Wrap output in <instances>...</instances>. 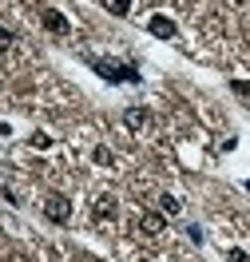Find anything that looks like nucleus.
Listing matches in <instances>:
<instances>
[{
  "label": "nucleus",
  "mask_w": 250,
  "mask_h": 262,
  "mask_svg": "<svg viewBox=\"0 0 250 262\" xmlns=\"http://www.w3.org/2000/svg\"><path fill=\"white\" fill-rule=\"evenodd\" d=\"M92 68H96V76H103V80H111V83H139V72H135L131 64H111V60H92Z\"/></svg>",
  "instance_id": "obj_1"
},
{
  "label": "nucleus",
  "mask_w": 250,
  "mask_h": 262,
  "mask_svg": "<svg viewBox=\"0 0 250 262\" xmlns=\"http://www.w3.org/2000/svg\"><path fill=\"white\" fill-rule=\"evenodd\" d=\"M44 219L56 223V227H64L67 219H72V199L67 195H48L44 199Z\"/></svg>",
  "instance_id": "obj_2"
},
{
  "label": "nucleus",
  "mask_w": 250,
  "mask_h": 262,
  "mask_svg": "<svg viewBox=\"0 0 250 262\" xmlns=\"http://www.w3.org/2000/svg\"><path fill=\"white\" fill-rule=\"evenodd\" d=\"M40 24H44L52 36H67L72 32V24H67V16L60 12V8H44V12H40Z\"/></svg>",
  "instance_id": "obj_3"
},
{
  "label": "nucleus",
  "mask_w": 250,
  "mask_h": 262,
  "mask_svg": "<svg viewBox=\"0 0 250 262\" xmlns=\"http://www.w3.org/2000/svg\"><path fill=\"white\" fill-rule=\"evenodd\" d=\"M92 214H96V223H116V219H119L116 195H100V199H96V207H92Z\"/></svg>",
  "instance_id": "obj_4"
},
{
  "label": "nucleus",
  "mask_w": 250,
  "mask_h": 262,
  "mask_svg": "<svg viewBox=\"0 0 250 262\" xmlns=\"http://www.w3.org/2000/svg\"><path fill=\"white\" fill-rule=\"evenodd\" d=\"M147 32L159 36V40H175V20L163 16V12H155V16L147 20Z\"/></svg>",
  "instance_id": "obj_5"
},
{
  "label": "nucleus",
  "mask_w": 250,
  "mask_h": 262,
  "mask_svg": "<svg viewBox=\"0 0 250 262\" xmlns=\"http://www.w3.org/2000/svg\"><path fill=\"white\" fill-rule=\"evenodd\" d=\"M163 227H167V214H163V211H147V214H139V230H143V234H159Z\"/></svg>",
  "instance_id": "obj_6"
},
{
  "label": "nucleus",
  "mask_w": 250,
  "mask_h": 262,
  "mask_svg": "<svg viewBox=\"0 0 250 262\" xmlns=\"http://www.w3.org/2000/svg\"><path fill=\"white\" fill-rule=\"evenodd\" d=\"M123 123H127L131 131H143L151 123V112L147 107H127V112H123Z\"/></svg>",
  "instance_id": "obj_7"
},
{
  "label": "nucleus",
  "mask_w": 250,
  "mask_h": 262,
  "mask_svg": "<svg viewBox=\"0 0 250 262\" xmlns=\"http://www.w3.org/2000/svg\"><path fill=\"white\" fill-rule=\"evenodd\" d=\"M100 4L111 12V16H127V12H131V0H100Z\"/></svg>",
  "instance_id": "obj_8"
},
{
  "label": "nucleus",
  "mask_w": 250,
  "mask_h": 262,
  "mask_svg": "<svg viewBox=\"0 0 250 262\" xmlns=\"http://www.w3.org/2000/svg\"><path fill=\"white\" fill-rule=\"evenodd\" d=\"M159 211H163V214H179V211H183V203H179L175 195H163V199H159Z\"/></svg>",
  "instance_id": "obj_9"
},
{
  "label": "nucleus",
  "mask_w": 250,
  "mask_h": 262,
  "mask_svg": "<svg viewBox=\"0 0 250 262\" xmlns=\"http://www.w3.org/2000/svg\"><path fill=\"white\" fill-rule=\"evenodd\" d=\"M92 159H96L100 167H111V159H116V155H111V147H103V143H100V147L92 151Z\"/></svg>",
  "instance_id": "obj_10"
},
{
  "label": "nucleus",
  "mask_w": 250,
  "mask_h": 262,
  "mask_svg": "<svg viewBox=\"0 0 250 262\" xmlns=\"http://www.w3.org/2000/svg\"><path fill=\"white\" fill-rule=\"evenodd\" d=\"M12 40H16V36H12L8 28H4V24H0V56H4V52L12 48Z\"/></svg>",
  "instance_id": "obj_11"
},
{
  "label": "nucleus",
  "mask_w": 250,
  "mask_h": 262,
  "mask_svg": "<svg viewBox=\"0 0 250 262\" xmlns=\"http://www.w3.org/2000/svg\"><path fill=\"white\" fill-rule=\"evenodd\" d=\"M231 92H238V96H250V80H231Z\"/></svg>",
  "instance_id": "obj_12"
},
{
  "label": "nucleus",
  "mask_w": 250,
  "mask_h": 262,
  "mask_svg": "<svg viewBox=\"0 0 250 262\" xmlns=\"http://www.w3.org/2000/svg\"><path fill=\"white\" fill-rule=\"evenodd\" d=\"M32 147H40V151H44V147H52V139H48V135H40V131H36V135H32Z\"/></svg>",
  "instance_id": "obj_13"
},
{
  "label": "nucleus",
  "mask_w": 250,
  "mask_h": 262,
  "mask_svg": "<svg viewBox=\"0 0 250 262\" xmlns=\"http://www.w3.org/2000/svg\"><path fill=\"white\" fill-rule=\"evenodd\" d=\"M226 258H231V262H250V258H246V250H231Z\"/></svg>",
  "instance_id": "obj_14"
}]
</instances>
